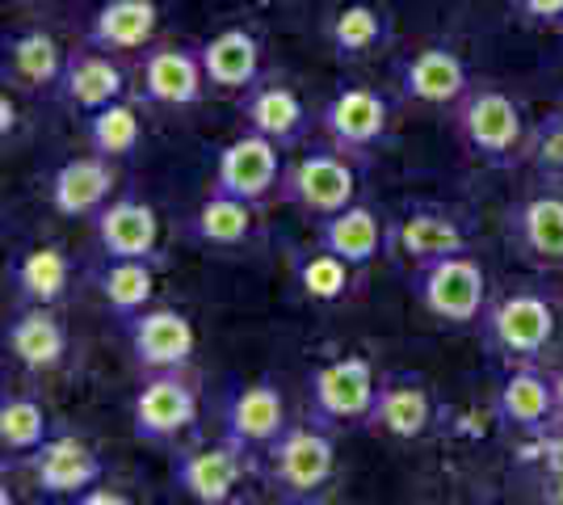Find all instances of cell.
I'll return each instance as SVG.
<instances>
[{
	"instance_id": "obj_6",
	"label": "cell",
	"mask_w": 563,
	"mask_h": 505,
	"mask_svg": "<svg viewBox=\"0 0 563 505\" xmlns=\"http://www.w3.org/2000/svg\"><path fill=\"white\" fill-rule=\"evenodd\" d=\"M278 198L286 207L303 211L307 219H332L357 202V168L336 147H311L299 161L286 165Z\"/></svg>"
},
{
	"instance_id": "obj_18",
	"label": "cell",
	"mask_w": 563,
	"mask_h": 505,
	"mask_svg": "<svg viewBox=\"0 0 563 505\" xmlns=\"http://www.w3.org/2000/svg\"><path fill=\"white\" fill-rule=\"evenodd\" d=\"M93 232L106 257L165 265V257H161V219L152 211V202H143L135 194H118L114 202L93 219Z\"/></svg>"
},
{
	"instance_id": "obj_16",
	"label": "cell",
	"mask_w": 563,
	"mask_h": 505,
	"mask_svg": "<svg viewBox=\"0 0 563 505\" xmlns=\"http://www.w3.org/2000/svg\"><path fill=\"white\" fill-rule=\"evenodd\" d=\"M211 89L207 68H202V55L198 47H152L143 55V73H140V94L147 106H165V110H189L198 106Z\"/></svg>"
},
{
	"instance_id": "obj_14",
	"label": "cell",
	"mask_w": 563,
	"mask_h": 505,
	"mask_svg": "<svg viewBox=\"0 0 563 505\" xmlns=\"http://www.w3.org/2000/svg\"><path fill=\"white\" fill-rule=\"evenodd\" d=\"M286 396L274 380H253V384L235 387L223 405V438H232L235 447H244L257 459L286 433Z\"/></svg>"
},
{
	"instance_id": "obj_29",
	"label": "cell",
	"mask_w": 563,
	"mask_h": 505,
	"mask_svg": "<svg viewBox=\"0 0 563 505\" xmlns=\"http://www.w3.org/2000/svg\"><path fill=\"white\" fill-rule=\"evenodd\" d=\"M198 55H202L211 89H219V94H249L261 80V43L244 25H228V30L211 34L198 47Z\"/></svg>"
},
{
	"instance_id": "obj_19",
	"label": "cell",
	"mask_w": 563,
	"mask_h": 505,
	"mask_svg": "<svg viewBox=\"0 0 563 505\" xmlns=\"http://www.w3.org/2000/svg\"><path fill=\"white\" fill-rule=\"evenodd\" d=\"M118 168L106 156H71L55 168L47 186V198L55 207V216L64 219H97L110 202L118 198Z\"/></svg>"
},
{
	"instance_id": "obj_27",
	"label": "cell",
	"mask_w": 563,
	"mask_h": 505,
	"mask_svg": "<svg viewBox=\"0 0 563 505\" xmlns=\"http://www.w3.org/2000/svg\"><path fill=\"white\" fill-rule=\"evenodd\" d=\"M55 97L64 106H71L76 114H93L101 106H114V101L126 97V76L110 59V51H68V68H64V80H59V94Z\"/></svg>"
},
{
	"instance_id": "obj_22",
	"label": "cell",
	"mask_w": 563,
	"mask_h": 505,
	"mask_svg": "<svg viewBox=\"0 0 563 505\" xmlns=\"http://www.w3.org/2000/svg\"><path fill=\"white\" fill-rule=\"evenodd\" d=\"M240 114L244 127L257 131L278 147H299L311 131V110L299 97V89L282 85V80H257L249 94H240Z\"/></svg>"
},
{
	"instance_id": "obj_13",
	"label": "cell",
	"mask_w": 563,
	"mask_h": 505,
	"mask_svg": "<svg viewBox=\"0 0 563 505\" xmlns=\"http://www.w3.org/2000/svg\"><path fill=\"white\" fill-rule=\"evenodd\" d=\"M126 341L131 359L143 375H168V371H189L198 333L186 312L177 308H147L143 316L126 320Z\"/></svg>"
},
{
	"instance_id": "obj_36",
	"label": "cell",
	"mask_w": 563,
	"mask_h": 505,
	"mask_svg": "<svg viewBox=\"0 0 563 505\" xmlns=\"http://www.w3.org/2000/svg\"><path fill=\"white\" fill-rule=\"evenodd\" d=\"M526 165L539 173L547 186H560L563 182V106L547 110V119H539L530 127V140H526Z\"/></svg>"
},
{
	"instance_id": "obj_17",
	"label": "cell",
	"mask_w": 563,
	"mask_h": 505,
	"mask_svg": "<svg viewBox=\"0 0 563 505\" xmlns=\"http://www.w3.org/2000/svg\"><path fill=\"white\" fill-rule=\"evenodd\" d=\"M509 241L517 257L539 270H563V190H539L509 207Z\"/></svg>"
},
{
	"instance_id": "obj_1",
	"label": "cell",
	"mask_w": 563,
	"mask_h": 505,
	"mask_svg": "<svg viewBox=\"0 0 563 505\" xmlns=\"http://www.w3.org/2000/svg\"><path fill=\"white\" fill-rule=\"evenodd\" d=\"M450 127L459 135V144L471 161L488 168H514L526 156L530 140V122L514 94H505L500 85H471L467 97L450 110Z\"/></svg>"
},
{
	"instance_id": "obj_25",
	"label": "cell",
	"mask_w": 563,
	"mask_h": 505,
	"mask_svg": "<svg viewBox=\"0 0 563 505\" xmlns=\"http://www.w3.org/2000/svg\"><path fill=\"white\" fill-rule=\"evenodd\" d=\"M391 39H396V30H391L387 9H378L371 0H345L324 22V43L341 64H362L391 47Z\"/></svg>"
},
{
	"instance_id": "obj_38",
	"label": "cell",
	"mask_w": 563,
	"mask_h": 505,
	"mask_svg": "<svg viewBox=\"0 0 563 505\" xmlns=\"http://www.w3.org/2000/svg\"><path fill=\"white\" fill-rule=\"evenodd\" d=\"M514 13L526 25L560 30L563 34V0H514Z\"/></svg>"
},
{
	"instance_id": "obj_28",
	"label": "cell",
	"mask_w": 563,
	"mask_h": 505,
	"mask_svg": "<svg viewBox=\"0 0 563 505\" xmlns=\"http://www.w3.org/2000/svg\"><path fill=\"white\" fill-rule=\"evenodd\" d=\"M320 244L345 257L353 270H366L375 257L391 253V219H383L366 202H353L332 219H320Z\"/></svg>"
},
{
	"instance_id": "obj_24",
	"label": "cell",
	"mask_w": 563,
	"mask_h": 505,
	"mask_svg": "<svg viewBox=\"0 0 563 505\" xmlns=\"http://www.w3.org/2000/svg\"><path fill=\"white\" fill-rule=\"evenodd\" d=\"M68 51L47 30H18L4 39V80L25 94H59Z\"/></svg>"
},
{
	"instance_id": "obj_5",
	"label": "cell",
	"mask_w": 563,
	"mask_h": 505,
	"mask_svg": "<svg viewBox=\"0 0 563 505\" xmlns=\"http://www.w3.org/2000/svg\"><path fill=\"white\" fill-rule=\"evenodd\" d=\"M378 400V371L366 354H341L311 371L307 380V421L324 430L366 426Z\"/></svg>"
},
{
	"instance_id": "obj_23",
	"label": "cell",
	"mask_w": 563,
	"mask_h": 505,
	"mask_svg": "<svg viewBox=\"0 0 563 505\" xmlns=\"http://www.w3.org/2000/svg\"><path fill=\"white\" fill-rule=\"evenodd\" d=\"M30 468H34V481L47 497H80L106 476L101 455L76 433H55L43 451L30 455Z\"/></svg>"
},
{
	"instance_id": "obj_9",
	"label": "cell",
	"mask_w": 563,
	"mask_h": 505,
	"mask_svg": "<svg viewBox=\"0 0 563 505\" xmlns=\"http://www.w3.org/2000/svg\"><path fill=\"white\" fill-rule=\"evenodd\" d=\"M320 127L329 144L345 156H371L391 135V106L371 85H341L320 110Z\"/></svg>"
},
{
	"instance_id": "obj_26",
	"label": "cell",
	"mask_w": 563,
	"mask_h": 505,
	"mask_svg": "<svg viewBox=\"0 0 563 505\" xmlns=\"http://www.w3.org/2000/svg\"><path fill=\"white\" fill-rule=\"evenodd\" d=\"M161 30V9L156 0H101L89 18L85 43L110 55H131L147 51Z\"/></svg>"
},
{
	"instance_id": "obj_34",
	"label": "cell",
	"mask_w": 563,
	"mask_h": 505,
	"mask_svg": "<svg viewBox=\"0 0 563 505\" xmlns=\"http://www.w3.org/2000/svg\"><path fill=\"white\" fill-rule=\"evenodd\" d=\"M51 438H55V426H51V413L43 409L38 396L9 392L0 400V447H4V455L30 459L34 451H43Z\"/></svg>"
},
{
	"instance_id": "obj_12",
	"label": "cell",
	"mask_w": 563,
	"mask_h": 505,
	"mask_svg": "<svg viewBox=\"0 0 563 505\" xmlns=\"http://www.w3.org/2000/svg\"><path fill=\"white\" fill-rule=\"evenodd\" d=\"M471 85L475 80H471L467 59L454 47H438V43L417 47L396 64L399 97L412 106H424V110H454L467 97Z\"/></svg>"
},
{
	"instance_id": "obj_40",
	"label": "cell",
	"mask_w": 563,
	"mask_h": 505,
	"mask_svg": "<svg viewBox=\"0 0 563 505\" xmlns=\"http://www.w3.org/2000/svg\"><path fill=\"white\" fill-rule=\"evenodd\" d=\"M13 127H18V106H13V97L0 94V135L9 140L13 135Z\"/></svg>"
},
{
	"instance_id": "obj_8",
	"label": "cell",
	"mask_w": 563,
	"mask_h": 505,
	"mask_svg": "<svg viewBox=\"0 0 563 505\" xmlns=\"http://www.w3.org/2000/svg\"><path fill=\"white\" fill-rule=\"evenodd\" d=\"M194 421H198V384L189 380V371L147 375L131 400V426L147 447L177 442L181 433L194 430Z\"/></svg>"
},
{
	"instance_id": "obj_21",
	"label": "cell",
	"mask_w": 563,
	"mask_h": 505,
	"mask_svg": "<svg viewBox=\"0 0 563 505\" xmlns=\"http://www.w3.org/2000/svg\"><path fill=\"white\" fill-rule=\"evenodd\" d=\"M4 350L30 375H51V371H59L68 362V325L55 316V308L22 304L18 316L9 320V329H4Z\"/></svg>"
},
{
	"instance_id": "obj_4",
	"label": "cell",
	"mask_w": 563,
	"mask_h": 505,
	"mask_svg": "<svg viewBox=\"0 0 563 505\" xmlns=\"http://www.w3.org/2000/svg\"><path fill=\"white\" fill-rule=\"evenodd\" d=\"M408 290L424 316H433L438 325H450V329H479V316L493 299L488 274L471 253H450V257L417 265Z\"/></svg>"
},
{
	"instance_id": "obj_37",
	"label": "cell",
	"mask_w": 563,
	"mask_h": 505,
	"mask_svg": "<svg viewBox=\"0 0 563 505\" xmlns=\"http://www.w3.org/2000/svg\"><path fill=\"white\" fill-rule=\"evenodd\" d=\"M530 451L539 463V502L563 505V426L530 438Z\"/></svg>"
},
{
	"instance_id": "obj_31",
	"label": "cell",
	"mask_w": 563,
	"mask_h": 505,
	"mask_svg": "<svg viewBox=\"0 0 563 505\" xmlns=\"http://www.w3.org/2000/svg\"><path fill=\"white\" fill-rule=\"evenodd\" d=\"M290 283H295L299 299H307V304L336 308L357 287V270L345 257H336L332 249L316 244V249H295L290 253Z\"/></svg>"
},
{
	"instance_id": "obj_32",
	"label": "cell",
	"mask_w": 563,
	"mask_h": 505,
	"mask_svg": "<svg viewBox=\"0 0 563 505\" xmlns=\"http://www.w3.org/2000/svg\"><path fill=\"white\" fill-rule=\"evenodd\" d=\"M186 232L202 249H244L257 232V207L232 198V194L211 190L202 198V207L189 216Z\"/></svg>"
},
{
	"instance_id": "obj_30",
	"label": "cell",
	"mask_w": 563,
	"mask_h": 505,
	"mask_svg": "<svg viewBox=\"0 0 563 505\" xmlns=\"http://www.w3.org/2000/svg\"><path fill=\"white\" fill-rule=\"evenodd\" d=\"M9 278L18 290V304L59 308L71 290V257L59 244H34V249H22L13 257Z\"/></svg>"
},
{
	"instance_id": "obj_2",
	"label": "cell",
	"mask_w": 563,
	"mask_h": 505,
	"mask_svg": "<svg viewBox=\"0 0 563 505\" xmlns=\"http://www.w3.org/2000/svg\"><path fill=\"white\" fill-rule=\"evenodd\" d=\"M560 333V299L539 287H514L505 295H493L479 316V337L488 354L505 366L542 362Z\"/></svg>"
},
{
	"instance_id": "obj_7",
	"label": "cell",
	"mask_w": 563,
	"mask_h": 505,
	"mask_svg": "<svg viewBox=\"0 0 563 505\" xmlns=\"http://www.w3.org/2000/svg\"><path fill=\"white\" fill-rule=\"evenodd\" d=\"M286 147H278L274 140H265L257 131H240L232 144L219 147V161H214V182L211 190L244 198V202H269L282 190V177H286Z\"/></svg>"
},
{
	"instance_id": "obj_39",
	"label": "cell",
	"mask_w": 563,
	"mask_h": 505,
	"mask_svg": "<svg viewBox=\"0 0 563 505\" xmlns=\"http://www.w3.org/2000/svg\"><path fill=\"white\" fill-rule=\"evenodd\" d=\"M71 505H131V497H126V493H118V488H106V484H93L89 493L71 497Z\"/></svg>"
},
{
	"instance_id": "obj_11",
	"label": "cell",
	"mask_w": 563,
	"mask_h": 505,
	"mask_svg": "<svg viewBox=\"0 0 563 505\" xmlns=\"http://www.w3.org/2000/svg\"><path fill=\"white\" fill-rule=\"evenodd\" d=\"M257 459L244 447H235L232 438H219L207 447H189L173 455V481L198 505H228L240 493V484L249 476Z\"/></svg>"
},
{
	"instance_id": "obj_33",
	"label": "cell",
	"mask_w": 563,
	"mask_h": 505,
	"mask_svg": "<svg viewBox=\"0 0 563 505\" xmlns=\"http://www.w3.org/2000/svg\"><path fill=\"white\" fill-rule=\"evenodd\" d=\"M156 262H126V257H106V265L97 270V295L101 304L114 312V320H135L152 308L156 295Z\"/></svg>"
},
{
	"instance_id": "obj_35",
	"label": "cell",
	"mask_w": 563,
	"mask_h": 505,
	"mask_svg": "<svg viewBox=\"0 0 563 505\" xmlns=\"http://www.w3.org/2000/svg\"><path fill=\"white\" fill-rule=\"evenodd\" d=\"M85 140H89V152L106 156V161H126V156H135V147H140V140H143L140 110L122 97L114 106H101L93 114H85Z\"/></svg>"
},
{
	"instance_id": "obj_3",
	"label": "cell",
	"mask_w": 563,
	"mask_h": 505,
	"mask_svg": "<svg viewBox=\"0 0 563 505\" xmlns=\"http://www.w3.org/2000/svg\"><path fill=\"white\" fill-rule=\"evenodd\" d=\"M261 476L282 505H320L336 476V438L332 430L307 421L286 426L278 442L261 455Z\"/></svg>"
},
{
	"instance_id": "obj_41",
	"label": "cell",
	"mask_w": 563,
	"mask_h": 505,
	"mask_svg": "<svg viewBox=\"0 0 563 505\" xmlns=\"http://www.w3.org/2000/svg\"><path fill=\"white\" fill-rule=\"evenodd\" d=\"M555 396H560V405H563V371H555Z\"/></svg>"
},
{
	"instance_id": "obj_42",
	"label": "cell",
	"mask_w": 563,
	"mask_h": 505,
	"mask_svg": "<svg viewBox=\"0 0 563 505\" xmlns=\"http://www.w3.org/2000/svg\"><path fill=\"white\" fill-rule=\"evenodd\" d=\"M13 4H25V0H13Z\"/></svg>"
},
{
	"instance_id": "obj_15",
	"label": "cell",
	"mask_w": 563,
	"mask_h": 505,
	"mask_svg": "<svg viewBox=\"0 0 563 505\" xmlns=\"http://www.w3.org/2000/svg\"><path fill=\"white\" fill-rule=\"evenodd\" d=\"M391 253L412 265L438 262L450 253H471V228L446 207L417 202L399 219H391Z\"/></svg>"
},
{
	"instance_id": "obj_43",
	"label": "cell",
	"mask_w": 563,
	"mask_h": 505,
	"mask_svg": "<svg viewBox=\"0 0 563 505\" xmlns=\"http://www.w3.org/2000/svg\"><path fill=\"white\" fill-rule=\"evenodd\" d=\"M539 505H547V502H539Z\"/></svg>"
},
{
	"instance_id": "obj_10",
	"label": "cell",
	"mask_w": 563,
	"mask_h": 505,
	"mask_svg": "<svg viewBox=\"0 0 563 505\" xmlns=\"http://www.w3.org/2000/svg\"><path fill=\"white\" fill-rule=\"evenodd\" d=\"M493 413L505 430H517L521 438H539V433L563 426L555 375H547L539 362L505 366V375H500L493 396Z\"/></svg>"
},
{
	"instance_id": "obj_20",
	"label": "cell",
	"mask_w": 563,
	"mask_h": 505,
	"mask_svg": "<svg viewBox=\"0 0 563 505\" xmlns=\"http://www.w3.org/2000/svg\"><path fill=\"white\" fill-rule=\"evenodd\" d=\"M433 421H438V400L424 380L417 375H383L378 380V400L366 430L387 433L396 442H417L433 430Z\"/></svg>"
}]
</instances>
